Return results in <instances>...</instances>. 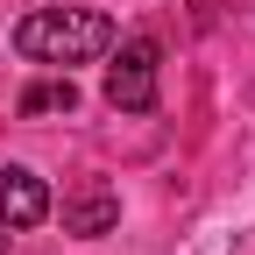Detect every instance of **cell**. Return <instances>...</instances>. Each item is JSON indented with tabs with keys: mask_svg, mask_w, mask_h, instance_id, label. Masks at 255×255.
<instances>
[{
	"mask_svg": "<svg viewBox=\"0 0 255 255\" xmlns=\"http://www.w3.org/2000/svg\"><path fill=\"white\" fill-rule=\"evenodd\" d=\"M14 50L28 64H64L71 71V64H92L114 50V21L100 7H36L14 21Z\"/></svg>",
	"mask_w": 255,
	"mask_h": 255,
	"instance_id": "obj_1",
	"label": "cell"
},
{
	"mask_svg": "<svg viewBox=\"0 0 255 255\" xmlns=\"http://www.w3.org/2000/svg\"><path fill=\"white\" fill-rule=\"evenodd\" d=\"M43 220H50V184L28 163H7V170H0V227L28 234V227H43Z\"/></svg>",
	"mask_w": 255,
	"mask_h": 255,
	"instance_id": "obj_3",
	"label": "cell"
},
{
	"mask_svg": "<svg viewBox=\"0 0 255 255\" xmlns=\"http://www.w3.org/2000/svg\"><path fill=\"white\" fill-rule=\"evenodd\" d=\"M71 107H78L71 71H64V78H36V85L21 92V114H71Z\"/></svg>",
	"mask_w": 255,
	"mask_h": 255,
	"instance_id": "obj_5",
	"label": "cell"
},
{
	"mask_svg": "<svg viewBox=\"0 0 255 255\" xmlns=\"http://www.w3.org/2000/svg\"><path fill=\"white\" fill-rule=\"evenodd\" d=\"M156 64H163V50H156V36H128L107 64V107L114 114H156Z\"/></svg>",
	"mask_w": 255,
	"mask_h": 255,
	"instance_id": "obj_2",
	"label": "cell"
},
{
	"mask_svg": "<svg viewBox=\"0 0 255 255\" xmlns=\"http://www.w3.org/2000/svg\"><path fill=\"white\" fill-rule=\"evenodd\" d=\"M121 227V199H114V184H78L71 199H64V234H78V241H100Z\"/></svg>",
	"mask_w": 255,
	"mask_h": 255,
	"instance_id": "obj_4",
	"label": "cell"
}]
</instances>
